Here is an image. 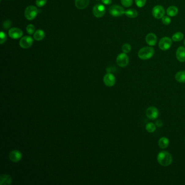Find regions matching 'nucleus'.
Here are the masks:
<instances>
[{"mask_svg":"<svg viewBox=\"0 0 185 185\" xmlns=\"http://www.w3.org/2000/svg\"><path fill=\"white\" fill-rule=\"evenodd\" d=\"M157 160L160 165L167 167L171 165L173 161L172 156L168 151H160L157 156Z\"/></svg>","mask_w":185,"mask_h":185,"instance_id":"1","label":"nucleus"},{"mask_svg":"<svg viewBox=\"0 0 185 185\" xmlns=\"http://www.w3.org/2000/svg\"><path fill=\"white\" fill-rule=\"evenodd\" d=\"M155 50L150 46L144 47L141 48L138 52V56L141 60H148L152 58L154 55Z\"/></svg>","mask_w":185,"mask_h":185,"instance_id":"2","label":"nucleus"},{"mask_svg":"<svg viewBox=\"0 0 185 185\" xmlns=\"http://www.w3.org/2000/svg\"><path fill=\"white\" fill-rule=\"evenodd\" d=\"M38 12V9L36 7L33 6H29L25 9L24 17L28 20H33L36 17Z\"/></svg>","mask_w":185,"mask_h":185,"instance_id":"3","label":"nucleus"},{"mask_svg":"<svg viewBox=\"0 0 185 185\" xmlns=\"http://www.w3.org/2000/svg\"><path fill=\"white\" fill-rule=\"evenodd\" d=\"M172 45V40L167 36L162 38L159 42V47L161 50H168L171 48Z\"/></svg>","mask_w":185,"mask_h":185,"instance_id":"4","label":"nucleus"},{"mask_svg":"<svg viewBox=\"0 0 185 185\" xmlns=\"http://www.w3.org/2000/svg\"><path fill=\"white\" fill-rule=\"evenodd\" d=\"M109 13L111 15L114 17H118L124 14V8L118 5H113L109 8Z\"/></svg>","mask_w":185,"mask_h":185,"instance_id":"5","label":"nucleus"},{"mask_svg":"<svg viewBox=\"0 0 185 185\" xmlns=\"http://www.w3.org/2000/svg\"><path fill=\"white\" fill-rule=\"evenodd\" d=\"M129 61V57L126 53H120L118 55L116 58V63L120 67H126L128 65Z\"/></svg>","mask_w":185,"mask_h":185,"instance_id":"6","label":"nucleus"},{"mask_svg":"<svg viewBox=\"0 0 185 185\" xmlns=\"http://www.w3.org/2000/svg\"><path fill=\"white\" fill-rule=\"evenodd\" d=\"M165 14V10L162 6H155L152 10V15L156 19H162Z\"/></svg>","mask_w":185,"mask_h":185,"instance_id":"7","label":"nucleus"},{"mask_svg":"<svg viewBox=\"0 0 185 185\" xmlns=\"http://www.w3.org/2000/svg\"><path fill=\"white\" fill-rule=\"evenodd\" d=\"M33 43V39L31 36L22 37L20 40L19 45L22 48L27 49L31 47Z\"/></svg>","mask_w":185,"mask_h":185,"instance_id":"8","label":"nucleus"},{"mask_svg":"<svg viewBox=\"0 0 185 185\" xmlns=\"http://www.w3.org/2000/svg\"><path fill=\"white\" fill-rule=\"evenodd\" d=\"M105 13V7L102 4H97L94 6L93 8V14L94 16L97 18L103 17Z\"/></svg>","mask_w":185,"mask_h":185,"instance_id":"9","label":"nucleus"},{"mask_svg":"<svg viewBox=\"0 0 185 185\" xmlns=\"http://www.w3.org/2000/svg\"><path fill=\"white\" fill-rule=\"evenodd\" d=\"M159 113L158 109L155 106H150L146 111V115L150 120H154L158 117Z\"/></svg>","mask_w":185,"mask_h":185,"instance_id":"10","label":"nucleus"},{"mask_svg":"<svg viewBox=\"0 0 185 185\" xmlns=\"http://www.w3.org/2000/svg\"><path fill=\"white\" fill-rule=\"evenodd\" d=\"M103 82L106 87H113L116 83L115 77L113 74L111 73H108L104 77Z\"/></svg>","mask_w":185,"mask_h":185,"instance_id":"11","label":"nucleus"},{"mask_svg":"<svg viewBox=\"0 0 185 185\" xmlns=\"http://www.w3.org/2000/svg\"><path fill=\"white\" fill-rule=\"evenodd\" d=\"M9 36L13 39H17L21 38L23 35V32L21 29L19 28L13 27L9 30L8 31Z\"/></svg>","mask_w":185,"mask_h":185,"instance_id":"12","label":"nucleus"},{"mask_svg":"<svg viewBox=\"0 0 185 185\" xmlns=\"http://www.w3.org/2000/svg\"><path fill=\"white\" fill-rule=\"evenodd\" d=\"M176 57L181 63L185 61V47L183 46H180L178 47L176 52Z\"/></svg>","mask_w":185,"mask_h":185,"instance_id":"13","label":"nucleus"},{"mask_svg":"<svg viewBox=\"0 0 185 185\" xmlns=\"http://www.w3.org/2000/svg\"><path fill=\"white\" fill-rule=\"evenodd\" d=\"M146 41L149 46H155L157 41V38L156 34L153 33L148 34L146 36Z\"/></svg>","mask_w":185,"mask_h":185,"instance_id":"14","label":"nucleus"},{"mask_svg":"<svg viewBox=\"0 0 185 185\" xmlns=\"http://www.w3.org/2000/svg\"><path fill=\"white\" fill-rule=\"evenodd\" d=\"M9 159L13 162H17L21 160L22 158L21 153L19 150H15L10 152Z\"/></svg>","mask_w":185,"mask_h":185,"instance_id":"15","label":"nucleus"},{"mask_svg":"<svg viewBox=\"0 0 185 185\" xmlns=\"http://www.w3.org/2000/svg\"><path fill=\"white\" fill-rule=\"evenodd\" d=\"M90 0H76L75 5L79 9H84L89 6Z\"/></svg>","mask_w":185,"mask_h":185,"instance_id":"16","label":"nucleus"},{"mask_svg":"<svg viewBox=\"0 0 185 185\" xmlns=\"http://www.w3.org/2000/svg\"><path fill=\"white\" fill-rule=\"evenodd\" d=\"M12 183V178L8 175L3 174L0 177V184L1 185H10Z\"/></svg>","mask_w":185,"mask_h":185,"instance_id":"17","label":"nucleus"},{"mask_svg":"<svg viewBox=\"0 0 185 185\" xmlns=\"http://www.w3.org/2000/svg\"><path fill=\"white\" fill-rule=\"evenodd\" d=\"M178 12L179 10L178 8L174 6H171L169 7L166 10L167 15L171 17H176L178 14Z\"/></svg>","mask_w":185,"mask_h":185,"instance_id":"18","label":"nucleus"},{"mask_svg":"<svg viewBox=\"0 0 185 185\" xmlns=\"http://www.w3.org/2000/svg\"><path fill=\"white\" fill-rule=\"evenodd\" d=\"M45 36V33L43 30L38 29L34 33L33 38L36 41H41Z\"/></svg>","mask_w":185,"mask_h":185,"instance_id":"19","label":"nucleus"},{"mask_svg":"<svg viewBox=\"0 0 185 185\" xmlns=\"http://www.w3.org/2000/svg\"><path fill=\"white\" fill-rule=\"evenodd\" d=\"M175 78L176 80L179 83H185V71H181L177 72L175 76Z\"/></svg>","mask_w":185,"mask_h":185,"instance_id":"20","label":"nucleus"},{"mask_svg":"<svg viewBox=\"0 0 185 185\" xmlns=\"http://www.w3.org/2000/svg\"><path fill=\"white\" fill-rule=\"evenodd\" d=\"M159 146L161 149H165L168 147L169 143V141L168 139L166 137L160 138L159 140Z\"/></svg>","mask_w":185,"mask_h":185,"instance_id":"21","label":"nucleus"},{"mask_svg":"<svg viewBox=\"0 0 185 185\" xmlns=\"http://www.w3.org/2000/svg\"><path fill=\"white\" fill-rule=\"evenodd\" d=\"M124 14L129 18L134 19L138 16V12L136 10L134 9H128L125 10Z\"/></svg>","mask_w":185,"mask_h":185,"instance_id":"22","label":"nucleus"},{"mask_svg":"<svg viewBox=\"0 0 185 185\" xmlns=\"http://www.w3.org/2000/svg\"><path fill=\"white\" fill-rule=\"evenodd\" d=\"M183 37H184L183 34L180 31H178L173 34L172 39L173 41L175 42H179L181 41L183 39Z\"/></svg>","mask_w":185,"mask_h":185,"instance_id":"23","label":"nucleus"},{"mask_svg":"<svg viewBox=\"0 0 185 185\" xmlns=\"http://www.w3.org/2000/svg\"><path fill=\"white\" fill-rule=\"evenodd\" d=\"M146 129L150 133L154 132L156 130V125L153 123H148L146 125Z\"/></svg>","mask_w":185,"mask_h":185,"instance_id":"24","label":"nucleus"},{"mask_svg":"<svg viewBox=\"0 0 185 185\" xmlns=\"http://www.w3.org/2000/svg\"><path fill=\"white\" fill-rule=\"evenodd\" d=\"M122 50L123 52L124 53H128L131 50V46L129 43H124L122 47Z\"/></svg>","mask_w":185,"mask_h":185,"instance_id":"25","label":"nucleus"},{"mask_svg":"<svg viewBox=\"0 0 185 185\" xmlns=\"http://www.w3.org/2000/svg\"><path fill=\"white\" fill-rule=\"evenodd\" d=\"M35 27H34V26L33 25V24H28V25L27 26V32L28 34H29V35H31V34L34 33H35Z\"/></svg>","mask_w":185,"mask_h":185,"instance_id":"26","label":"nucleus"},{"mask_svg":"<svg viewBox=\"0 0 185 185\" xmlns=\"http://www.w3.org/2000/svg\"><path fill=\"white\" fill-rule=\"evenodd\" d=\"M7 40V36L6 34L3 31H1L0 33V43L2 45L3 43H5Z\"/></svg>","mask_w":185,"mask_h":185,"instance_id":"27","label":"nucleus"},{"mask_svg":"<svg viewBox=\"0 0 185 185\" xmlns=\"http://www.w3.org/2000/svg\"><path fill=\"white\" fill-rule=\"evenodd\" d=\"M133 3V0H121L122 5L125 7H130Z\"/></svg>","mask_w":185,"mask_h":185,"instance_id":"28","label":"nucleus"},{"mask_svg":"<svg viewBox=\"0 0 185 185\" xmlns=\"http://www.w3.org/2000/svg\"><path fill=\"white\" fill-rule=\"evenodd\" d=\"M162 22L165 25H169L171 23L172 20L169 16H164L161 19Z\"/></svg>","mask_w":185,"mask_h":185,"instance_id":"29","label":"nucleus"},{"mask_svg":"<svg viewBox=\"0 0 185 185\" xmlns=\"http://www.w3.org/2000/svg\"><path fill=\"white\" fill-rule=\"evenodd\" d=\"M135 1L138 7L142 8L143 7L146 5L147 0H135Z\"/></svg>","mask_w":185,"mask_h":185,"instance_id":"30","label":"nucleus"},{"mask_svg":"<svg viewBox=\"0 0 185 185\" xmlns=\"http://www.w3.org/2000/svg\"><path fill=\"white\" fill-rule=\"evenodd\" d=\"M47 0H36V5L39 7H42L46 5Z\"/></svg>","mask_w":185,"mask_h":185,"instance_id":"31","label":"nucleus"},{"mask_svg":"<svg viewBox=\"0 0 185 185\" xmlns=\"http://www.w3.org/2000/svg\"><path fill=\"white\" fill-rule=\"evenodd\" d=\"M11 25H12V22L10 21L9 20H6V21L3 22V28L6 29L9 28L10 26H11Z\"/></svg>","mask_w":185,"mask_h":185,"instance_id":"32","label":"nucleus"},{"mask_svg":"<svg viewBox=\"0 0 185 185\" xmlns=\"http://www.w3.org/2000/svg\"><path fill=\"white\" fill-rule=\"evenodd\" d=\"M102 3L105 5H110L112 3L111 0H102Z\"/></svg>","mask_w":185,"mask_h":185,"instance_id":"33","label":"nucleus"},{"mask_svg":"<svg viewBox=\"0 0 185 185\" xmlns=\"http://www.w3.org/2000/svg\"><path fill=\"white\" fill-rule=\"evenodd\" d=\"M156 125L157 126V127H161V126L162 125V124H162V122H161V120H158V121H157V122H156Z\"/></svg>","mask_w":185,"mask_h":185,"instance_id":"34","label":"nucleus"},{"mask_svg":"<svg viewBox=\"0 0 185 185\" xmlns=\"http://www.w3.org/2000/svg\"><path fill=\"white\" fill-rule=\"evenodd\" d=\"M183 43H184V45H185V40H184V42H183Z\"/></svg>","mask_w":185,"mask_h":185,"instance_id":"35","label":"nucleus"},{"mask_svg":"<svg viewBox=\"0 0 185 185\" xmlns=\"http://www.w3.org/2000/svg\"></svg>","mask_w":185,"mask_h":185,"instance_id":"36","label":"nucleus"}]
</instances>
